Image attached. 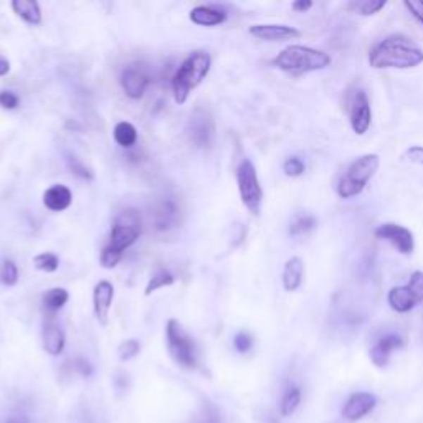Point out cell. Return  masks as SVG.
<instances>
[{"mask_svg":"<svg viewBox=\"0 0 423 423\" xmlns=\"http://www.w3.org/2000/svg\"><path fill=\"white\" fill-rule=\"evenodd\" d=\"M423 63V50L403 35H391L369 51V65L375 70L415 68Z\"/></svg>","mask_w":423,"mask_h":423,"instance_id":"6da1fadb","label":"cell"},{"mask_svg":"<svg viewBox=\"0 0 423 423\" xmlns=\"http://www.w3.org/2000/svg\"><path fill=\"white\" fill-rule=\"evenodd\" d=\"M283 170L288 177H299V175H303L304 170H306V165H304L301 158L293 156V158H288L284 160Z\"/></svg>","mask_w":423,"mask_h":423,"instance_id":"e575fe53","label":"cell"},{"mask_svg":"<svg viewBox=\"0 0 423 423\" xmlns=\"http://www.w3.org/2000/svg\"><path fill=\"white\" fill-rule=\"evenodd\" d=\"M65 160H66V165H68V169L76 175V177L84 179V180H93L94 175L91 172V169H89L82 159L76 158L75 154L68 152V154L65 156Z\"/></svg>","mask_w":423,"mask_h":423,"instance_id":"f1b7e54d","label":"cell"},{"mask_svg":"<svg viewBox=\"0 0 423 423\" xmlns=\"http://www.w3.org/2000/svg\"><path fill=\"white\" fill-rule=\"evenodd\" d=\"M386 6V0H362V2H353L349 7L353 8L355 13H359V15L369 17L379 13Z\"/></svg>","mask_w":423,"mask_h":423,"instance_id":"83f0119b","label":"cell"},{"mask_svg":"<svg viewBox=\"0 0 423 423\" xmlns=\"http://www.w3.org/2000/svg\"><path fill=\"white\" fill-rule=\"evenodd\" d=\"M299 403H301V389L296 386H289L283 392L282 402H279V413L283 417H291L296 412Z\"/></svg>","mask_w":423,"mask_h":423,"instance_id":"d4e9b609","label":"cell"},{"mask_svg":"<svg viewBox=\"0 0 423 423\" xmlns=\"http://www.w3.org/2000/svg\"><path fill=\"white\" fill-rule=\"evenodd\" d=\"M113 136H114V141L118 142V146L125 147V149H131V147L136 146L137 142V130L134 127V125H131V122L127 121L118 122V125L114 126Z\"/></svg>","mask_w":423,"mask_h":423,"instance_id":"603a6c76","label":"cell"},{"mask_svg":"<svg viewBox=\"0 0 423 423\" xmlns=\"http://www.w3.org/2000/svg\"><path fill=\"white\" fill-rule=\"evenodd\" d=\"M70 294L65 288H51L44 294V308L50 315L58 312L68 303Z\"/></svg>","mask_w":423,"mask_h":423,"instance_id":"cb8c5ba5","label":"cell"},{"mask_svg":"<svg viewBox=\"0 0 423 423\" xmlns=\"http://www.w3.org/2000/svg\"><path fill=\"white\" fill-rule=\"evenodd\" d=\"M8 73H11V61L0 55V76H6Z\"/></svg>","mask_w":423,"mask_h":423,"instance_id":"7bdbcfd3","label":"cell"},{"mask_svg":"<svg viewBox=\"0 0 423 423\" xmlns=\"http://www.w3.org/2000/svg\"><path fill=\"white\" fill-rule=\"evenodd\" d=\"M236 185L241 203L246 207L251 215H260L261 203H263V189L260 185L258 174L250 159H244L236 168Z\"/></svg>","mask_w":423,"mask_h":423,"instance_id":"8992f818","label":"cell"},{"mask_svg":"<svg viewBox=\"0 0 423 423\" xmlns=\"http://www.w3.org/2000/svg\"><path fill=\"white\" fill-rule=\"evenodd\" d=\"M374 234L379 240L389 241L402 255H412L415 250V239L412 232L397 223H382L375 228Z\"/></svg>","mask_w":423,"mask_h":423,"instance_id":"9c48e42d","label":"cell"},{"mask_svg":"<svg viewBox=\"0 0 423 423\" xmlns=\"http://www.w3.org/2000/svg\"><path fill=\"white\" fill-rule=\"evenodd\" d=\"M141 235V217L134 208H127L122 210L114 220L111 228V235H109V248L120 251L122 253L131 245H134Z\"/></svg>","mask_w":423,"mask_h":423,"instance_id":"52a82bcc","label":"cell"},{"mask_svg":"<svg viewBox=\"0 0 423 423\" xmlns=\"http://www.w3.org/2000/svg\"><path fill=\"white\" fill-rule=\"evenodd\" d=\"M212 66V58L206 50L192 51L175 71L172 78V93L177 104H184L189 99L192 89H196L207 78Z\"/></svg>","mask_w":423,"mask_h":423,"instance_id":"7a4b0ae2","label":"cell"},{"mask_svg":"<svg viewBox=\"0 0 423 423\" xmlns=\"http://www.w3.org/2000/svg\"><path fill=\"white\" fill-rule=\"evenodd\" d=\"M139 353H141V342L137 339H127L125 342H121L120 348H118V358H120L121 362L131 360Z\"/></svg>","mask_w":423,"mask_h":423,"instance_id":"d6a6232c","label":"cell"},{"mask_svg":"<svg viewBox=\"0 0 423 423\" xmlns=\"http://www.w3.org/2000/svg\"><path fill=\"white\" fill-rule=\"evenodd\" d=\"M253 346V337H251L248 332L241 331L234 337V348L239 351L240 354H246Z\"/></svg>","mask_w":423,"mask_h":423,"instance_id":"74e56055","label":"cell"},{"mask_svg":"<svg viewBox=\"0 0 423 423\" xmlns=\"http://www.w3.org/2000/svg\"><path fill=\"white\" fill-rule=\"evenodd\" d=\"M42 342H44V349L50 355H60L63 353L65 334L53 320L44 322V327H42Z\"/></svg>","mask_w":423,"mask_h":423,"instance_id":"e0dca14e","label":"cell"},{"mask_svg":"<svg viewBox=\"0 0 423 423\" xmlns=\"http://www.w3.org/2000/svg\"><path fill=\"white\" fill-rule=\"evenodd\" d=\"M63 370H70V374H78L82 375V377H89V375L93 374L91 364H89L87 359H82V358L70 360V362H65Z\"/></svg>","mask_w":423,"mask_h":423,"instance_id":"836d02e7","label":"cell"},{"mask_svg":"<svg viewBox=\"0 0 423 423\" xmlns=\"http://www.w3.org/2000/svg\"><path fill=\"white\" fill-rule=\"evenodd\" d=\"M175 283V278L174 274L169 272V270H164V268H159L158 272H156L154 274H152L149 283H147L146 286V291L144 294L146 296H151L152 293L158 291V289L160 288H168V286H172V284Z\"/></svg>","mask_w":423,"mask_h":423,"instance_id":"484cf974","label":"cell"},{"mask_svg":"<svg viewBox=\"0 0 423 423\" xmlns=\"http://www.w3.org/2000/svg\"><path fill=\"white\" fill-rule=\"evenodd\" d=\"M120 83L127 98L139 99L144 96L147 87H149V76H147L144 68H139L137 65H131L122 70Z\"/></svg>","mask_w":423,"mask_h":423,"instance_id":"8fae6325","label":"cell"},{"mask_svg":"<svg viewBox=\"0 0 423 423\" xmlns=\"http://www.w3.org/2000/svg\"><path fill=\"white\" fill-rule=\"evenodd\" d=\"M121 258H122V253H120V251H116V250H113V248H109V246L106 245V246H104V248H103V251H101V256H99V261H101V266H103V268L111 270V268H114V266H116L118 263H120Z\"/></svg>","mask_w":423,"mask_h":423,"instance_id":"d590c367","label":"cell"},{"mask_svg":"<svg viewBox=\"0 0 423 423\" xmlns=\"http://www.w3.org/2000/svg\"><path fill=\"white\" fill-rule=\"evenodd\" d=\"M11 6L12 11L28 25H40L42 23V8L35 0H13Z\"/></svg>","mask_w":423,"mask_h":423,"instance_id":"7402d4cb","label":"cell"},{"mask_svg":"<svg viewBox=\"0 0 423 423\" xmlns=\"http://www.w3.org/2000/svg\"><path fill=\"white\" fill-rule=\"evenodd\" d=\"M387 301L389 306L396 312H400V315L412 311L417 304L415 298H413V294L407 286H393L387 294Z\"/></svg>","mask_w":423,"mask_h":423,"instance_id":"44dd1931","label":"cell"},{"mask_svg":"<svg viewBox=\"0 0 423 423\" xmlns=\"http://www.w3.org/2000/svg\"><path fill=\"white\" fill-rule=\"evenodd\" d=\"M407 288L410 289V293L415 298L417 304L423 301V272H413L410 277V282H408Z\"/></svg>","mask_w":423,"mask_h":423,"instance_id":"8d00e7d4","label":"cell"},{"mask_svg":"<svg viewBox=\"0 0 423 423\" xmlns=\"http://www.w3.org/2000/svg\"><path fill=\"white\" fill-rule=\"evenodd\" d=\"M113 298H114V286L106 279L99 282L94 284L93 289V310H94V316L99 321V324L106 326L108 324V316H109V310H111L113 304Z\"/></svg>","mask_w":423,"mask_h":423,"instance_id":"5bb4252c","label":"cell"},{"mask_svg":"<svg viewBox=\"0 0 423 423\" xmlns=\"http://www.w3.org/2000/svg\"><path fill=\"white\" fill-rule=\"evenodd\" d=\"M194 423H222V415L220 410L213 405L210 402H206L198 412V415L196 417Z\"/></svg>","mask_w":423,"mask_h":423,"instance_id":"1f68e13d","label":"cell"},{"mask_svg":"<svg viewBox=\"0 0 423 423\" xmlns=\"http://www.w3.org/2000/svg\"><path fill=\"white\" fill-rule=\"evenodd\" d=\"M304 277V263L299 256H293L284 263L283 268V286L286 291L293 293L301 286Z\"/></svg>","mask_w":423,"mask_h":423,"instance_id":"ffe728a7","label":"cell"},{"mask_svg":"<svg viewBox=\"0 0 423 423\" xmlns=\"http://www.w3.org/2000/svg\"><path fill=\"white\" fill-rule=\"evenodd\" d=\"M403 158H405L408 163H412V164L423 165V146L408 147V149L405 151V154H403Z\"/></svg>","mask_w":423,"mask_h":423,"instance_id":"60d3db41","label":"cell"},{"mask_svg":"<svg viewBox=\"0 0 423 423\" xmlns=\"http://www.w3.org/2000/svg\"><path fill=\"white\" fill-rule=\"evenodd\" d=\"M331 56L322 50L304 45H289L273 58L278 70L289 75H304L311 71L324 70L331 65Z\"/></svg>","mask_w":423,"mask_h":423,"instance_id":"3957f363","label":"cell"},{"mask_svg":"<svg viewBox=\"0 0 423 423\" xmlns=\"http://www.w3.org/2000/svg\"><path fill=\"white\" fill-rule=\"evenodd\" d=\"M0 283L4 286H15L18 283V268L15 261L6 260L0 266Z\"/></svg>","mask_w":423,"mask_h":423,"instance_id":"4dcf8cb0","label":"cell"},{"mask_svg":"<svg viewBox=\"0 0 423 423\" xmlns=\"http://www.w3.org/2000/svg\"><path fill=\"white\" fill-rule=\"evenodd\" d=\"M20 98L13 91H0V106L4 109H17Z\"/></svg>","mask_w":423,"mask_h":423,"instance_id":"f35d334b","label":"cell"},{"mask_svg":"<svg viewBox=\"0 0 423 423\" xmlns=\"http://www.w3.org/2000/svg\"><path fill=\"white\" fill-rule=\"evenodd\" d=\"M6 423H30V422H28L27 418H23V417H11Z\"/></svg>","mask_w":423,"mask_h":423,"instance_id":"ee69618b","label":"cell"},{"mask_svg":"<svg viewBox=\"0 0 423 423\" xmlns=\"http://www.w3.org/2000/svg\"><path fill=\"white\" fill-rule=\"evenodd\" d=\"M185 136L190 144H194L198 149L210 147L215 137V122L210 113L206 109H196L190 114L187 125H185Z\"/></svg>","mask_w":423,"mask_h":423,"instance_id":"ba28073f","label":"cell"},{"mask_svg":"<svg viewBox=\"0 0 423 423\" xmlns=\"http://www.w3.org/2000/svg\"><path fill=\"white\" fill-rule=\"evenodd\" d=\"M375 405H377V398H375L374 393L355 392L348 398V402L344 403L342 415L351 422L360 420V418L369 415L375 408Z\"/></svg>","mask_w":423,"mask_h":423,"instance_id":"4fadbf2b","label":"cell"},{"mask_svg":"<svg viewBox=\"0 0 423 423\" xmlns=\"http://www.w3.org/2000/svg\"><path fill=\"white\" fill-rule=\"evenodd\" d=\"M165 342L168 351L175 362L184 369H196L198 364L197 346L189 332L177 320H169L165 326Z\"/></svg>","mask_w":423,"mask_h":423,"instance_id":"5b68a950","label":"cell"},{"mask_svg":"<svg viewBox=\"0 0 423 423\" xmlns=\"http://www.w3.org/2000/svg\"><path fill=\"white\" fill-rule=\"evenodd\" d=\"M250 35L263 42H286L301 37L298 28L282 23H256L248 28Z\"/></svg>","mask_w":423,"mask_h":423,"instance_id":"7c38bea8","label":"cell"},{"mask_svg":"<svg viewBox=\"0 0 423 423\" xmlns=\"http://www.w3.org/2000/svg\"><path fill=\"white\" fill-rule=\"evenodd\" d=\"M291 7H293V11H296V12H306L312 7V2L311 0H298V2H294Z\"/></svg>","mask_w":423,"mask_h":423,"instance_id":"b9f144b4","label":"cell"},{"mask_svg":"<svg viewBox=\"0 0 423 423\" xmlns=\"http://www.w3.org/2000/svg\"><path fill=\"white\" fill-rule=\"evenodd\" d=\"M379 165L380 158L377 154H364L355 159L337 182V196L341 198H353L362 194L369 180L377 172Z\"/></svg>","mask_w":423,"mask_h":423,"instance_id":"277c9868","label":"cell"},{"mask_svg":"<svg viewBox=\"0 0 423 423\" xmlns=\"http://www.w3.org/2000/svg\"><path fill=\"white\" fill-rule=\"evenodd\" d=\"M189 18L198 27H215L227 20V13L222 8L212 6H197L190 11Z\"/></svg>","mask_w":423,"mask_h":423,"instance_id":"d6986e66","label":"cell"},{"mask_svg":"<svg viewBox=\"0 0 423 423\" xmlns=\"http://www.w3.org/2000/svg\"><path fill=\"white\" fill-rule=\"evenodd\" d=\"M349 121L351 127L358 136H364L369 131L370 122H372V109H370L369 98L364 89H355L354 96L351 99Z\"/></svg>","mask_w":423,"mask_h":423,"instance_id":"30bf717a","label":"cell"},{"mask_svg":"<svg viewBox=\"0 0 423 423\" xmlns=\"http://www.w3.org/2000/svg\"><path fill=\"white\" fill-rule=\"evenodd\" d=\"M33 266H35L38 272L53 273L58 270L60 258H58V255L50 253V251H45V253L37 255L35 258H33Z\"/></svg>","mask_w":423,"mask_h":423,"instance_id":"4316f807","label":"cell"},{"mask_svg":"<svg viewBox=\"0 0 423 423\" xmlns=\"http://www.w3.org/2000/svg\"><path fill=\"white\" fill-rule=\"evenodd\" d=\"M73 202V194L66 185L55 184L44 194V206L51 212H63Z\"/></svg>","mask_w":423,"mask_h":423,"instance_id":"ac0fdd59","label":"cell"},{"mask_svg":"<svg viewBox=\"0 0 423 423\" xmlns=\"http://www.w3.org/2000/svg\"><path fill=\"white\" fill-rule=\"evenodd\" d=\"M152 222L158 230H170L175 227V223L179 220V207L177 202L174 198H163V201L156 203V207L152 208Z\"/></svg>","mask_w":423,"mask_h":423,"instance_id":"9a60e30c","label":"cell"},{"mask_svg":"<svg viewBox=\"0 0 423 423\" xmlns=\"http://www.w3.org/2000/svg\"><path fill=\"white\" fill-rule=\"evenodd\" d=\"M403 346V339L398 334H386L375 342L370 349V359L377 367H384L391 360V355Z\"/></svg>","mask_w":423,"mask_h":423,"instance_id":"2e32d148","label":"cell"},{"mask_svg":"<svg viewBox=\"0 0 423 423\" xmlns=\"http://www.w3.org/2000/svg\"><path fill=\"white\" fill-rule=\"evenodd\" d=\"M316 218L312 215H301L298 217L296 220L291 223L289 227V235L291 236H299V235H306L310 234L312 228L316 227Z\"/></svg>","mask_w":423,"mask_h":423,"instance_id":"f546056e","label":"cell"},{"mask_svg":"<svg viewBox=\"0 0 423 423\" xmlns=\"http://www.w3.org/2000/svg\"><path fill=\"white\" fill-rule=\"evenodd\" d=\"M403 6L423 25V0H405Z\"/></svg>","mask_w":423,"mask_h":423,"instance_id":"ab89813d","label":"cell"}]
</instances>
